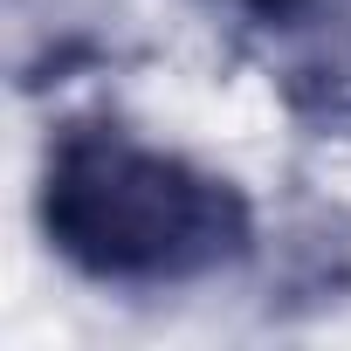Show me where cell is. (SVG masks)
I'll list each match as a JSON object with an SVG mask.
<instances>
[{
  "label": "cell",
  "instance_id": "obj_1",
  "mask_svg": "<svg viewBox=\"0 0 351 351\" xmlns=\"http://www.w3.org/2000/svg\"><path fill=\"white\" fill-rule=\"evenodd\" d=\"M35 214L49 248L97 289L165 296L255 255V207L228 172L124 124H69L49 145Z\"/></svg>",
  "mask_w": 351,
  "mask_h": 351
},
{
  "label": "cell",
  "instance_id": "obj_2",
  "mask_svg": "<svg viewBox=\"0 0 351 351\" xmlns=\"http://www.w3.org/2000/svg\"><path fill=\"white\" fill-rule=\"evenodd\" d=\"M207 8H228L234 21L248 28H269V35H289V28H310V21H330L344 0H207Z\"/></svg>",
  "mask_w": 351,
  "mask_h": 351
},
{
  "label": "cell",
  "instance_id": "obj_3",
  "mask_svg": "<svg viewBox=\"0 0 351 351\" xmlns=\"http://www.w3.org/2000/svg\"><path fill=\"white\" fill-rule=\"evenodd\" d=\"M296 104H310L317 117L344 124V117H351V56H337L330 76H296Z\"/></svg>",
  "mask_w": 351,
  "mask_h": 351
}]
</instances>
